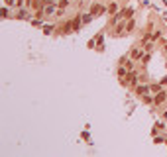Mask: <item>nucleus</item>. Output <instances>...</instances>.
Masks as SVG:
<instances>
[{
  "instance_id": "1",
  "label": "nucleus",
  "mask_w": 167,
  "mask_h": 157,
  "mask_svg": "<svg viewBox=\"0 0 167 157\" xmlns=\"http://www.w3.org/2000/svg\"><path fill=\"white\" fill-rule=\"evenodd\" d=\"M165 100H167V90H165V89H161L159 93L153 94V106H161Z\"/></svg>"
},
{
  "instance_id": "2",
  "label": "nucleus",
  "mask_w": 167,
  "mask_h": 157,
  "mask_svg": "<svg viewBox=\"0 0 167 157\" xmlns=\"http://www.w3.org/2000/svg\"><path fill=\"white\" fill-rule=\"evenodd\" d=\"M144 53H145V49H144V47H132V49H130V53H128V55H130V57L134 59V61H142Z\"/></svg>"
},
{
  "instance_id": "3",
  "label": "nucleus",
  "mask_w": 167,
  "mask_h": 157,
  "mask_svg": "<svg viewBox=\"0 0 167 157\" xmlns=\"http://www.w3.org/2000/svg\"><path fill=\"white\" fill-rule=\"evenodd\" d=\"M104 12H108V8L106 6H102V4H93V8H90V14L93 16H98V14H104Z\"/></svg>"
},
{
  "instance_id": "4",
  "label": "nucleus",
  "mask_w": 167,
  "mask_h": 157,
  "mask_svg": "<svg viewBox=\"0 0 167 157\" xmlns=\"http://www.w3.org/2000/svg\"><path fill=\"white\" fill-rule=\"evenodd\" d=\"M148 93H149V85H138L136 89H134V94H136V96H144Z\"/></svg>"
},
{
  "instance_id": "5",
  "label": "nucleus",
  "mask_w": 167,
  "mask_h": 157,
  "mask_svg": "<svg viewBox=\"0 0 167 157\" xmlns=\"http://www.w3.org/2000/svg\"><path fill=\"white\" fill-rule=\"evenodd\" d=\"M134 30H136V20H134V18H128V20H126V35L132 34Z\"/></svg>"
},
{
  "instance_id": "6",
  "label": "nucleus",
  "mask_w": 167,
  "mask_h": 157,
  "mask_svg": "<svg viewBox=\"0 0 167 157\" xmlns=\"http://www.w3.org/2000/svg\"><path fill=\"white\" fill-rule=\"evenodd\" d=\"M128 73H130V71H128V69L124 67V65H118V69H116V75H118V77H122V79H124Z\"/></svg>"
},
{
  "instance_id": "7",
  "label": "nucleus",
  "mask_w": 167,
  "mask_h": 157,
  "mask_svg": "<svg viewBox=\"0 0 167 157\" xmlns=\"http://www.w3.org/2000/svg\"><path fill=\"white\" fill-rule=\"evenodd\" d=\"M161 89H163V86H161V83H153V85H149V93H152V94L159 93Z\"/></svg>"
},
{
  "instance_id": "8",
  "label": "nucleus",
  "mask_w": 167,
  "mask_h": 157,
  "mask_svg": "<svg viewBox=\"0 0 167 157\" xmlns=\"http://www.w3.org/2000/svg\"><path fill=\"white\" fill-rule=\"evenodd\" d=\"M142 100H144V104H153V94H152V93L144 94V96H142Z\"/></svg>"
},
{
  "instance_id": "9",
  "label": "nucleus",
  "mask_w": 167,
  "mask_h": 157,
  "mask_svg": "<svg viewBox=\"0 0 167 157\" xmlns=\"http://www.w3.org/2000/svg\"><path fill=\"white\" fill-rule=\"evenodd\" d=\"M69 4H71V0H57V6L61 8V10H65Z\"/></svg>"
},
{
  "instance_id": "10",
  "label": "nucleus",
  "mask_w": 167,
  "mask_h": 157,
  "mask_svg": "<svg viewBox=\"0 0 167 157\" xmlns=\"http://www.w3.org/2000/svg\"><path fill=\"white\" fill-rule=\"evenodd\" d=\"M116 10H118V4H116V2H110V4H108V12L114 16V14H116Z\"/></svg>"
},
{
  "instance_id": "11",
  "label": "nucleus",
  "mask_w": 167,
  "mask_h": 157,
  "mask_svg": "<svg viewBox=\"0 0 167 157\" xmlns=\"http://www.w3.org/2000/svg\"><path fill=\"white\" fill-rule=\"evenodd\" d=\"M71 24H73V30H79V26L83 24V20H79V16H77V18H73Z\"/></svg>"
},
{
  "instance_id": "12",
  "label": "nucleus",
  "mask_w": 167,
  "mask_h": 157,
  "mask_svg": "<svg viewBox=\"0 0 167 157\" xmlns=\"http://www.w3.org/2000/svg\"><path fill=\"white\" fill-rule=\"evenodd\" d=\"M159 37H161V31H159V30H155V31H153V34H152V41H155V39H159Z\"/></svg>"
},
{
  "instance_id": "13",
  "label": "nucleus",
  "mask_w": 167,
  "mask_h": 157,
  "mask_svg": "<svg viewBox=\"0 0 167 157\" xmlns=\"http://www.w3.org/2000/svg\"><path fill=\"white\" fill-rule=\"evenodd\" d=\"M161 51H163V55H167V43L163 41V47H161Z\"/></svg>"
},
{
  "instance_id": "14",
  "label": "nucleus",
  "mask_w": 167,
  "mask_h": 157,
  "mask_svg": "<svg viewBox=\"0 0 167 157\" xmlns=\"http://www.w3.org/2000/svg\"><path fill=\"white\" fill-rule=\"evenodd\" d=\"M161 118H163V120H167V108H165L163 112H161Z\"/></svg>"
},
{
  "instance_id": "15",
  "label": "nucleus",
  "mask_w": 167,
  "mask_h": 157,
  "mask_svg": "<svg viewBox=\"0 0 167 157\" xmlns=\"http://www.w3.org/2000/svg\"><path fill=\"white\" fill-rule=\"evenodd\" d=\"M4 4H8V6H12V4H16L14 0H4Z\"/></svg>"
}]
</instances>
